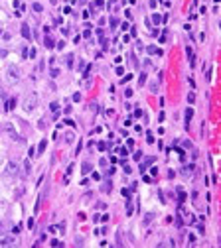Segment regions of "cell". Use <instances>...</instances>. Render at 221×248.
Returning <instances> with one entry per match:
<instances>
[{"label": "cell", "instance_id": "6da1fadb", "mask_svg": "<svg viewBox=\"0 0 221 248\" xmlns=\"http://www.w3.org/2000/svg\"><path fill=\"white\" fill-rule=\"evenodd\" d=\"M24 110L26 112H32L34 108H36V106H38V95H36V93H30V95H28L26 98H24Z\"/></svg>", "mask_w": 221, "mask_h": 248}, {"label": "cell", "instance_id": "7a4b0ae2", "mask_svg": "<svg viewBox=\"0 0 221 248\" xmlns=\"http://www.w3.org/2000/svg\"><path fill=\"white\" fill-rule=\"evenodd\" d=\"M6 77H8V81H10V83H18V81H20V67L8 65V67H6Z\"/></svg>", "mask_w": 221, "mask_h": 248}, {"label": "cell", "instance_id": "3957f363", "mask_svg": "<svg viewBox=\"0 0 221 248\" xmlns=\"http://www.w3.org/2000/svg\"><path fill=\"white\" fill-rule=\"evenodd\" d=\"M18 163L16 162H8V165H6V175L8 177H18Z\"/></svg>", "mask_w": 221, "mask_h": 248}, {"label": "cell", "instance_id": "277c9868", "mask_svg": "<svg viewBox=\"0 0 221 248\" xmlns=\"http://www.w3.org/2000/svg\"><path fill=\"white\" fill-rule=\"evenodd\" d=\"M12 244H16V238H14V236H2V238H0V246H12Z\"/></svg>", "mask_w": 221, "mask_h": 248}, {"label": "cell", "instance_id": "5b68a950", "mask_svg": "<svg viewBox=\"0 0 221 248\" xmlns=\"http://www.w3.org/2000/svg\"><path fill=\"white\" fill-rule=\"evenodd\" d=\"M184 114H186V128H189V120H192V116H194V108H192V106H188Z\"/></svg>", "mask_w": 221, "mask_h": 248}, {"label": "cell", "instance_id": "8992f818", "mask_svg": "<svg viewBox=\"0 0 221 248\" xmlns=\"http://www.w3.org/2000/svg\"><path fill=\"white\" fill-rule=\"evenodd\" d=\"M63 140H65V144H73V142H75V134H73L71 130H67L63 134Z\"/></svg>", "mask_w": 221, "mask_h": 248}, {"label": "cell", "instance_id": "52a82bcc", "mask_svg": "<svg viewBox=\"0 0 221 248\" xmlns=\"http://www.w3.org/2000/svg\"><path fill=\"white\" fill-rule=\"evenodd\" d=\"M22 36H24L26 39L32 38V32H30V26H28V24H22Z\"/></svg>", "mask_w": 221, "mask_h": 248}, {"label": "cell", "instance_id": "ba28073f", "mask_svg": "<svg viewBox=\"0 0 221 248\" xmlns=\"http://www.w3.org/2000/svg\"><path fill=\"white\" fill-rule=\"evenodd\" d=\"M44 43H46V47H47V49H53V46H55V41H53V38L50 36V33L46 36V39H44Z\"/></svg>", "mask_w": 221, "mask_h": 248}, {"label": "cell", "instance_id": "9c48e42d", "mask_svg": "<svg viewBox=\"0 0 221 248\" xmlns=\"http://www.w3.org/2000/svg\"><path fill=\"white\" fill-rule=\"evenodd\" d=\"M148 53L150 55H162V49L156 46H148Z\"/></svg>", "mask_w": 221, "mask_h": 248}, {"label": "cell", "instance_id": "30bf717a", "mask_svg": "<svg viewBox=\"0 0 221 248\" xmlns=\"http://www.w3.org/2000/svg\"><path fill=\"white\" fill-rule=\"evenodd\" d=\"M30 171H32V163H30V160H26L24 162V175H30Z\"/></svg>", "mask_w": 221, "mask_h": 248}, {"label": "cell", "instance_id": "8fae6325", "mask_svg": "<svg viewBox=\"0 0 221 248\" xmlns=\"http://www.w3.org/2000/svg\"><path fill=\"white\" fill-rule=\"evenodd\" d=\"M152 24H154V26L162 24V16H160V14H152Z\"/></svg>", "mask_w": 221, "mask_h": 248}, {"label": "cell", "instance_id": "7c38bea8", "mask_svg": "<svg viewBox=\"0 0 221 248\" xmlns=\"http://www.w3.org/2000/svg\"><path fill=\"white\" fill-rule=\"evenodd\" d=\"M186 51H188V57H189V65H194V63H195V57H194V49H192V47H188Z\"/></svg>", "mask_w": 221, "mask_h": 248}, {"label": "cell", "instance_id": "4fadbf2b", "mask_svg": "<svg viewBox=\"0 0 221 248\" xmlns=\"http://www.w3.org/2000/svg\"><path fill=\"white\" fill-rule=\"evenodd\" d=\"M184 175H194V165H186V167H184Z\"/></svg>", "mask_w": 221, "mask_h": 248}, {"label": "cell", "instance_id": "5bb4252c", "mask_svg": "<svg viewBox=\"0 0 221 248\" xmlns=\"http://www.w3.org/2000/svg\"><path fill=\"white\" fill-rule=\"evenodd\" d=\"M73 59H75V57H73V53H69V55L65 57V65H67V67H73Z\"/></svg>", "mask_w": 221, "mask_h": 248}, {"label": "cell", "instance_id": "9a60e30c", "mask_svg": "<svg viewBox=\"0 0 221 248\" xmlns=\"http://www.w3.org/2000/svg\"><path fill=\"white\" fill-rule=\"evenodd\" d=\"M46 146H47V140H42V142H39V148H38V152H39V154H44Z\"/></svg>", "mask_w": 221, "mask_h": 248}, {"label": "cell", "instance_id": "2e32d148", "mask_svg": "<svg viewBox=\"0 0 221 248\" xmlns=\"http://www.w3.org/2000/svg\"><path fill=\"white\" fill-rule=\"evenodd\" d=\"M14 106H16V98H10V100H8V105H6V110H12Z\"/></svg>", "mask_w": 221, "mask_h": 248}, {"label": "cell", "instance_id": "e0dca14e", "mask_svg": "<svg viewBox=\"0 0 221 248\" xmlns=\"http://www.w3.org/2000/svg\"><path fill=\"white\" fill-rule=\"evenodd\" d=\"M150 93H158V81H152V83H150Z\"/></svg>", "mask_w": 221, "mask_h": 248}, {"label": "cell", "instance_id": "ac0fdd59", "mask_svg": "<svg viewBox=\"0 0 221 248\" xmlns=\"http://www.w3.org/2000/svg\"><path fill=\"white\" fill-rule=\"evenodd\" d=\"M152 162H154V160H152V157H148V160H146L144 163H140V171H144V170H146V165H150Z\"/></svg>", "mask_w": 221, "mask_h": 248}, {"label": "cell", "instance_id": "d6986e66", "mask_svg": "<svg viewBox=\"0 0 221 248\" xmlns=\"http://www.w3.org/2000/svg\"><path fill=\"white\" fill-rule=\"evenodd\" d=\"M14 8H18V12H22V10H24V4H22L20 0H14Z\"/></svg>", "mask_w": 221, "mask_h": 248}, {"label": "cell", "instance_id": "ffe728a7", "mask_svg": "<svg viewBox=\"0 0 221 248\" xmlns=\"http://www.w3.org/2000/svg\"><path fill=\"white\" fill-rule=\"evenodd\" d=\"M32 8L36 10V12H42V10H44V6H42L39 2H34V4H32Z\"/></svg>", "mask_w": 221, "mask_h": 248}, {"label": "cell", "instance_id": "44dd1931", "mask_svg": "<svg viewBox=\"0 0 221 248\" xmlns=\"http://www.w3.org/2000/svg\"><path fill=\"white\" fill-rule=\"evenodd\" d=\"M188 103H189V105H194V103H195V93H188Z\"/></svg>", "mask_w": 221, "mask_h": 248}, {"label": "cell", "instance_id": "7402d4cb", "mask_svg": "<svg viewBox=\"0 0 221 248\" xmlns=\"http://www.w3.org/2000/svg\"><path fill=\"white\" fill-rule=\"evenodd\" d=\"M152 219H154V215H152V213H148V215L144 217V224H148V222H152Z\"/></svg>", "mask_w": 221, "mask_h": 248}, {"label": "cell", "instance_id": "603a6c76", "mask_svg": "<svg viewBox=\"0 0 221 248\" xmlns=\"http://www.w3.org/2000/svg\"><path fill=\"white\" fill-rule=\"evenodd\" d=\"M91 171V163H83V173H89Z\"/></svg>", "mask_w": 221, "mask_h": 248}, {"label": "cell", "instance_id": "cb8c5ba5", "mask_svg": "<svg viewBox=\"0 0 221 248\" xmlns=\"http://www.w3.org/2000/svg\"><path fill=\"white\" fill-rule=\"evenodd\" d=\"M126 215H128V217L132 215V205H130V201L126 203Z\"/></svg>", "mask_w": 221, "mask_h": 248}, {"label": "cell", "instance_id": "d4e9b609", "mask_svg": "<svg viewBox=\"0 0 221 248\" xmlns=\"http://www.w3.org/2000/svg\"><path fill=\"white\" fill-rule=\"evenodd\" d=\"M138 83H140V85H144V83H146V75H144V73L138 77Z\"/></svg>", "mask_w": 221, "mask_h": 248}, {"label": "cell", "instance_id": "484cf974", "mask_svg": "<svg viewBox=\"0 0 221 248\" xmlns=\"http://www.w3.org/2000/svg\"><path fill=\"white\" fill-rule=\"evenodd\" d=\"M156 4H158V0H148V6L150 8H156Z\"/></svg>", "mask_w": 221, "mask_h": 248}, {"label": "cell", "instance_id": "4316f807", "mask_svg": "<svg viewBox=\"0 0 221 248\" xmlns=\"http://www.w3.org/2000/svg\"><path fill=\"white\" fill-rule=\"evenodd\" d=\"M28 57H36V49H34V47H32V49H28Z\"/></svg>", "mask_w": 221, "mask_h": 248}, {"label": "cell", "instance_id": "83f0119b", "mask_svg": "<svg viewBox=\"0 0 221 248\" xmlns=\"http://www.w3.org/2000/svg\"><path fill=\"white\" fill-rule=\"evenodd\" d=\"M103 6H105L103 0H97V2H95V8H103Z\"/></svg>", "mask_w": 221, "mask_h": 248}, {"label": "cell", "instance_id": "f1b7e54d", "mask_svg": "<svg viewBox=\"0 0 221 248\" xmlns=\"http://www.w3.org/2000/svg\"><path fill=\"white\" fill-rule=\"evenodd\" d=\"M52 110H53V112L59 110V105H57V103H52Z\"/></svg>", "mask_w": 221, "mask_h": 248}, {"label": "cell", "instance_id": "f546056e", "mask_svg": "<svg viewBox=\"0 0 221 248\" xmlns=\"http://www.w3.org/2000/svg\"><path fill=\"white\" fill-rule=\"evenodd\" d=\"M99 150H101V152H105V150H107V144H105V142H101V144H99Z\"/></svg>", "mask_w": 221, "mask_h": 248}, {"label": "cell", "instance_id": "4dcf8cb0", "mask_svg": "<svg viewBox=\"0 0 221 248\" xmlns=\"http://www.w3.org/2000/svg\"><path fill=\"white\" fill-rule=\"evenodd\" d=\"M115 71H117V75H124V69H123V67H117Z\"/></svg>", "mask_w": 221, "mask_h": 248}, {"label": "cell", "instance_id": "1f68e13d", "mask_svg": "<svg viewBox=\"0 0 221 248\" xmlns=\"http://www.w3.org/2000/svg\"><path fill=\"white\" fill-rule=\"evenodd\" d=\"M83 38H91V30H85V32H83Z\"/></svg>", "mask_w": 221, "mask_h": 248}, {"label": "cell", "instance_id": "d6a6232c", "mask_svg": "<svg viewBox=\"0 0 221 248\" xmlns=\"http://www.w3.org/2000/svg\"><path fill=\"white\" fill-rule=\"evenodd\" d=\"M124 97H132V89H126V91H124Z\"/></svg>", "mask_w": 221, "mask_h": 248}, {"label": "cell", "instance_id": "836d02e7", "mask_svg": "<svg viewBox=\"0 0 221 248\" xmlns=\"http://www.w3.org/2000/svg\"><path fill=\"white\" fill-rule=\"evenodd\" d=\"M73 100H75V103H77V100H81V95H79V93H75V95H73Z\"/></svg>", "mask_w": 221, "mask_h": 248}, {"label": "cell", "instance_id": "e575fe53", "mask_svg": "<svg viewBox=\"0 0 221 248\" xmlns=\"http://www.w3.org/2000/svg\"><path fill=\"white\" fill-rule=\"evenodd\" d=\"M118 154H121V156H126L128 152H126V148H121V150H118Z\"/></svg>", "mask_w": 221, "mask_h": 248}, {"label": "cell", "instance_id": "d590c367", "mask_svg": "<svg viewBox=\"0 0 221 248\" xmlns=\"http://www.w3.org/2000/svg\"><path fill=\"white\" fill-rule=\"evenodd\" d=\"M0 36H2V38H4V39H10V33H8V32H2V33H0Z\"/></svg>", "mask_w": 221, "mask_h": 248}, {"label": "cell", "instance_id": "8d00e7d4", "mask_svg": "<svg viewBox=\"0 0 221 248\" xmlns=\"http://www.w3.org/2000/svg\"><path fill=\"white\" fill-rule=\"evenodd\" d=\"M59 75V69H52V77H57Z\"/></svg>", "mask_w": 221, "mask_h": 248}, {"label": "cell", "instance_id": "74e56055", "mask_svg": "<svg viewBox=\"0 0 221 248\" xmlns=\"http://www.w3.org/2000/svg\"><path fill=\"white\" fill-rule=\"evenodd\" d=\"M0 93H2V87H0Z\"/></svg>", "mask_w": 221, "mask_h": 248}]
</instances>
